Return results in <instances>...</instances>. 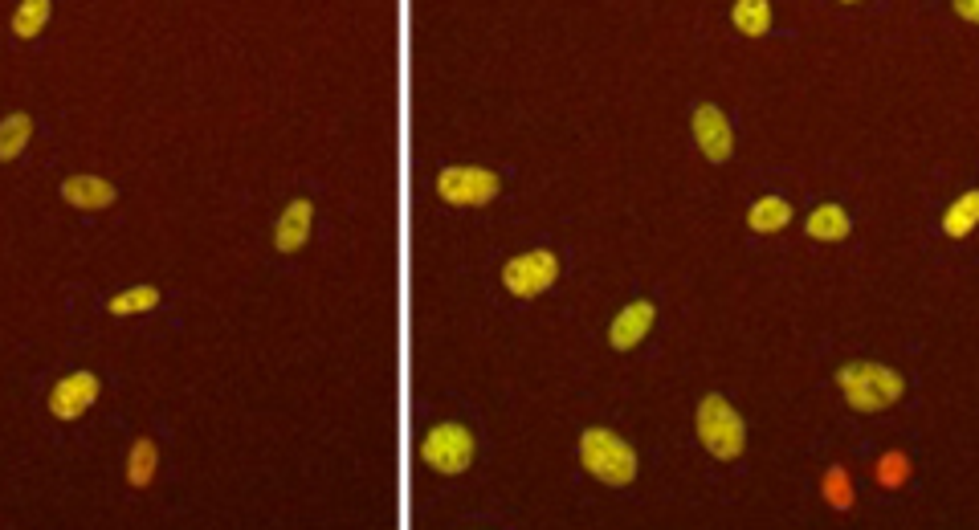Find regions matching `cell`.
<instances>
[{"label": "cell", "mask_w": 979, "mask_h": 530, "mask_svg": "<svg viewBox=\"0 0 979 530\" xmlns=\"http://www.w3.org/2000/svg\"><path fill=\"white\" fill-rule=\"evenodd\" d=\"M808 237H816V241H845V237H849V217H845V208H837V204H820L812 217H808Z\"/></svg>", "instance_id": "obj_13"}, {"label": "cell", "mask_w": 979, "mask_h": 530, "mask_svg": "<svg viewBox=\"0 0 979 530\" xmlns=\"http://www.w3.org/2000/svg\"><path fill=\"white\" fill-rule=\"evenodd\" d=\"M311 217H315L311 200H294V204L282 212L278 229H274V245H278L282 253L302 249V245H306V237H311Z\"/></svg>", "instance_id": "obj_10"}, {"label": "cell", "mask_w": 979, "mask_h": 530, "mask_svg": "<svg viewBox=\"0 0 979 530\" xmlns=\"http://www.w3.org/2000/svg\"><path fill=\"white\" fill-rule=\"evenodd\" d=\"M555 274H559L555 253L535 249V253H523V257H510V261H506V270H502V282H506L510 294L535 298V294H543V290L555 282Z\"/></svg>", "instance_id": "obj_5"}, {"label": "cell", "mask_w": 979, "mask_h": 530, "mask_svg": "<svg viewBox=\"0 0 979 530\" xmlns=\"http://www.w3.org/2000/svg\"><path fill=\"white\" fill-rule=\"evenodd\" d=\"M788 221H792V208H788V200H780V196H763V200H755V208L747 212V225H751L755 233H780Z\"/></svg>", "instance_id": "obj_12"}, {"label": "cell", "mask_w": 979, "mask_h": 530, "mask_svg": "<svg viewBox=\"0 0 979 530\" xmlns=\"http://www.w3.org/2000/svg\"><path fill=\"white\" fill-rule=\"evenodd\" d=\"M421 457L437 469V473H461L474 461V437L461 424H437V429L421 441Z\"/></svg>", "instance_id": "obj_4"}, {"label": "cell", "mask_w": 979, "mask_h": 530, "mask_svg": "<svg viewBox=\"0 0 979 530\" xmlns=\"http://www.w3.org/2000/svg\"><path fill=\"white\" fill-rule=\"evenodd\" d=\"M94 400H98V376H90V371H74V376L58 380L54 392H49V412H54L58 420H78Z\"/></svg>", "instance_id": "obj_7"}, {"label": "cell", "mask_w": 979, "mask_h": 530, "mask_svg": "<svg viewBox=\"0 0 979 530\" xmlns=\"http://www.w3.org/2000/svg\"><path fill=\"white\" fill-rule=\"evenodd\" d=\"M580 461L592 477L608 486H629L637 477V453L608 429H588L584 441H580Z\"/></svg>", "instance_id": "obj_2"}, {"label": "cell", "mask_w": 979, "mask_h": 530, "mask_svg": "<svg viewBox=\"0 0 979 530\" xmlns=\"http://www.w3.org/2000/svg\"><path fill=\"white\" fill-rule=\"evenodd\" d=\"M837 384L845 388V396L857 412H882V408L898 404V396L906 392L898 371H890L882 363H849L837 371Z\"/></svg>", "instance_id": "obj_1"}, {"label": "cell", "mask_w": 979, "mask_h": 530, "mask_svg": "<svg viewBox=\"0 0 979 530\" xmlns=\"http://www.w3.org/2000/svg\"><path fill=\"white\" fill-rule=\"evenodd\" d=\"M156 461H160L156 445H151L147 437H143V441H135V445H131V453H127V482H131L135 490L151 486V477H156Z\"/></svg>", "instance_id": "obj_14"}, {"label": "cell", "mask_w": 979, "mask_h": 530, "mask_svg": "<svg viewBox=\"0 0 979 530\" xmlns=\"http://www.w3.org/2000/svg\"><path fill=\"white\" fill-rule=\"evenodd\" d=\"M910 477V461L902 457V453H886L882 461H878V482L882 486H902Z\"/></svg>", "instance_id": "obj_21"}, {"label": "cell", "mask_w": 979, "mask_h": 530, "mask_svg": "<svg viewBox=\"0 0 979 530\" xmlns=\"http://www.w3.org/2000/svg\"><path fill=\"white\" fill-rule=\"evenodd\" d=\"M160 306V290L156 286H135V290H123L107 302L111 314H143V310H156Z\"/></svg>", "instance_id": "obj_18"}, {"label": "cell", "mask_w": 979, "mask_h": 530, "mask_svg": "<svg viewBox=\"0 0 979 530\" xmlns=\"http://www.w3.org/2000/svg\"><path fill=\"white\" fill-rule=\"evenodd\" d=\"M29 135H33L29 115H9L5 123H0V164L17 159V155L29 147Z\"/></svg>", "instance_id": "obj_16"}, {"label": "cell", "mask_w": 979, "mask_h": 530, "mask_svg": "<svg viewBox=\"0 0 979 530\" xmlns=\"http://www.w3.org/2000/svg\"><path fill=\"white\" fill-rule=\"evenodd\" d=\"M45 21H49V0H25V5L17 9V17H13V33L29 41V37H37L45 29Z\"/></svg>", "instance_id": "obj_19"}, {"label": "cell", "mask_w": 979, "mask_h": 530, "mask_svg": "<svg viewBox=\"0 0 979 530\" xmlns=\"http://www.w3.org/2000/svg\"><path fill=\"white\" fill-rule=\"evenodd\" d=\"M824 498H829L837 510H849L853 506V486H849V473L845 469H829V473H824Z\"/></svg>", "instance_id": "obj_20"}, {"label": "cell", "mask_w": 979, "mask_h": 530, "mask_svg": "<svg viewBox=\"0 0 979 530\" xmlns=\"http://www.w3.org/2000/svg\"><path fill=\"white\" fill-rule=\"evenodd\" d=\"M955 13H959L963 21H975V25H979V0H955Z\"/></svg>", "instance_id": "obj_22"}, {"label": "cell", "mask_w": 979, "mask_h": 530, "mask_svg": "<svg viewBox=\"0 0 979 530\" xmlns=\"http://www.w3.org/2000/svg\"><path fill=\"white\" fill-rule=\"evenodd\" d=\"M698 441L718 457V461H735L747 449V429L743 416L723 400V396H706L698 404Z\"/></svg>", "instance_id": "obj_3"}, {"label": "cell", "mask_w": 979, "mask_h": 530, "mask_svg": "<svg viewBox=\"0 0 979 530\" xmlns=\"http://www.w3.org/2000/svg\"><path fill=\"white\" fill-rule=\"evenodd\" d=\"M979 225V192H963L943 217V229L947 237H967L971 229Z\"/></svg>", "instance_id": "obj_15"}, {"label": "cell", "mask_w": 979, "mask_h": 530, "mask_svg": "<svg viewBox=\"0 0 979 530\" xmlns=\"http://www.w3.org/2000/svg\"><path fill=\"white\" fill-rule=\"evenodd\" d=\"M62 196H66L74 208H111V204L119 200L115 184L98 180V176H70V180L62 184Z\"/></svg>", "instance_id": "obj_11"}, {"label": "cell", "mask_w": 979, "mask_h": 530, "mask_svg": "<svg viewBox=\"0 0 979 530\" xmlns=\"http://www.w3.org/2000/svg\"><path fill=\"white\" fill-rule=\"evenodd\" d=\"M735 25L747 33V37H763L771 29V5L767 0H739V5L731 9Z\"/></svg>", "instance_id": "obj_17"}, {"label": "cell", "mask_w": 979, "mask_h": 530, "mask_svg": "<svg viewBox=\"0 0 979 530\" xmlns=\"http://www.w3.org/2000/svg\"><path fill=\"white\" fill-rule=\"evenodd\" d=\"M437 192L449 204H490L498 196V176L486 168H445Z\"/></svg>", "instance_id": "obj_6"}, {"label": "cell", "mask_w": 979, "mask_h": 530, "mask_svg": "<svg viewBox=\"0 0 979 530\" xmlns=\"http://www.w3.org/2000/svg\"><path fill=\"white\" fill-rule=\"evenodd\" d=\"M694 139H698L702 155L714 159V164H723V159L731 155V143H735L727 115L718 111V106H710V102H702L694 111Z\"/></svg>", "instance_id": "obj_8"}, {"label": "cell", "mask_w": 979, "mask_h": 530, "mask_svg": "<svg viewBox=\"0 0 979 530\" xmlns=\"http://www.w3.org/2000/svg\"><path fill=\"white\" fill-rule=\"evenodd\" d=\"M649 327H653V302H633V306H625L621 314L612 318L608 339H612L616 351H633L649 335Z\"/></svg>", "instance_id": "obj_9"}]
</instances>
